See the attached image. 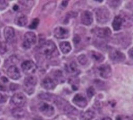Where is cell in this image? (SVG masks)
<instances>
[{"label":"cell","mask_w":133,"mask_h":120,"mask_svg":"<svg viewBox=\"0 0 133 120\" xmlns=\"http://www.w3.org/2000/svg\"><path fill=\"white\" fill-rule=\"evenodd\" d=\"M54 102L57 107L64 112L68 114H76L77 110L69 103L67 101L60 97H56Z\"/></svg>","instance_id":"1"},{"label":"cell","mask_w":133,"mask_h":120,"mask_svg":"<svg viewBox=\"0 0 133 120\" xmlns=\"http://www.w3.org/2000/svg\"><path fill=\"white\" fill-rule=\"evenodd\" d=\"M95 16L98 23L104 24L108 21L110 13L107 8L104 6H102L95 9Z\"/></svg>","instance_id":"2"},{"label":"cell","mask_w":133,"mask_h":120,"mask_svg":"<svg viewBox=\"0 0 133 120\" xmlns=\"http://www.w3.org/2000/svg\"><path fill=\"white\" fill-rule=\"evenodd\" d=\"M37 83V78L35 76H29L24 80V90L28 94H32L34 91V87Z\"/></svg>","instance_id":"3"},{"label":"cell","mask_w":133,"mask_h":120,"mask_svg":"<svg viewBox=\"0 0 133 120\" xmlns=\"http://www.w3.org/2000/svg\"><path fill=\"white\" fill-rule=\"evenodd\" d=\"M56 50V46L55 43L51 41L48 40L43 43L41 48V52L47 56H50Z\"/></svg>","instance_id":"4"},{"label":"cell","mask_w":133,"mask_h":120,"mask_svg":"<svg viewBox=\"0 0 133 120\" xmlns=\"http://www.w3.org/2000/svg\"><path fill=\"white\" fill-rule=\"evenodd\" d=\"M21 68L25 74L30 75L35 72L37 67L32 61L27 60L22 63Z\"/></svg>","instance_id":"5"},{"label":"cell","mask_w":133,"mask_h":120,"mask_svg":"<svg viewBox=\"0 0 133 120\" xmlns=\"http://www.w3.org/2000/svg\"><path fill=\"white\" fill-rule=\"evenodd\" d=\"M36 41V37L35 34L32 32H26L24 36V41L23 46L24 48L29 49L31 46L34 44Z\"/></svg>","instance_id":"6"},{"label":"cell","mask_w":133,"mask_h":120,"mask_svg":"<svg viewBox=\"0 0 133 120\" xmlns=\"http://www.w3.org/2000/svg\"><path fill=\"white\" fill-rule=\"evenodd\" d=\"M11 102L17 107L23 106L26 101L25 96L22 93H17L15 94L11 98Z\"/></svg>","instance_id":"7"},{"label":"cell","mask_w":133,"mask_h":120,"mask_svg":"<svg viewBox=\"0 0 133 120\" xmlns=\"http://www.w3.org/2000/svg\"><path fill=\"white\" fill-rule=\"evenodd\" d=\"M38 109L40 112L46 116H51L55 113L54 108L45 102H41L38 105Z\"/></svg>","instance_id":"8"},{"label":"cell","mask_w":133,"mask_h":120,"mask_svg":"<svg viewBox=\"0 0 133 120\" xmlns=\"http://www.w3.org/2000/svg\"><path fill=\"white\" fill-rule=\"evenodd\" d=\"M110 58L114 62H122L124 61L126 58L125 55L116 50H113L110 52L109 54Z\"/></svg>","instance_id":"9"},{"label":"cell","mask_w":133,"mask_h":120,"mask_svg":"<svg viewBox=\"0 0 133 120\" xmlns=\"http://www.w3.org/2000/svg\"><path fill=\"white\" fill-rule=\"evenodd\" d=\"M94 32L99 38H105L109 37L111 35V29L108 27H97L94 29Z\"/></svg>","instance_id":"10"},{"label":"cell","mask_w":133,"mask_h":120,"mask_svg":"<svg viewBox=\"0 0 133 120\" xmlns=\"http://www.w3.org/2000/svg\"><path fill=\"white\" fill-rule=\"evenodd\" d=\"M73 102L80 108H85L87 105V101L86 98L81 94H76L73 99Z\"/></svg>","instance_id":"11"},{"label":"cell","mask_w":133,"mask_h":120,"mask_svg":"<svg viewBox=\"0 0 133 120\" xmlns=\"http://www.w3.org/2000/svg\"><path fill=\"white\" fill-rule=\"evenodd\" d=\"M54 34L55 37L58 39H64L69 37V32L65 28L58 26L54 29Z\"/></svg>","instance_id":"12"},{"label":"cell","mask_w":133,"mask_h":120,"mask_svg":"<svg viewBox=\"0 0 133 120\" xmlns=\"http://www.w3.org/2000/svg\"><path fill=\"white\" fill-rule=\"evenodd\" d=\"M81 20L82 24L85 25H89L93 22L92 13L88 10L83 11L81 16Z\"/></svg>","instance_id":"13"},{"label":"cell","mask_w":133,"mask_h":120,"mask_svg":"<svg viewBox=\"0 0 133 120\" xmlns=\"http://www.w3.org/2000/svg\"><path fill=\"white\" fill-rule=\"evenodd\" d=\"M98 69L100 76L103 78L107 79L111 76V68L108 64H102L99 67Z\"/></svg>","instance_id":"14"},{"label":"cell","mask_w":133,"mask_h":120,"mask_svg":"<svg viewBox=\"0 0 133 120\" xmlns=\"http://www.w3.org/2000/svg\"><path fill=\"white\" fill-rule=\"evenodd\" d=\"M7 73L8 76L13 80H18L21 76L19 69L15 65H11L8 67Z\"/></svg>","instance_id":"15"},{"label":"cell","mask_w":133,"mask_h":120,"mask_svg":"<svg viewBox=\"0 0 133 120\" xmlns=\"http://www.w3.org/2000/svg\"><path fill=\"white\" fill-rule=\"evenodd\" d=\"M41 86L46 89H52L56 87L54 81L49 77L45 78L41 82Z\"/></svg>","instance_id":"16"},{"label":"cell","mask_w":133,"mask_h":120,"mask_svg":"<svg viewBox=\"0 0 133 120\" xmlns=\"http://www.w3.org/2000/svg\"><path fill=\"white\" fill-rule=\"evenodd\" d=\"M27 22L28 19L24 14L21 12H19L16 16L15 19V23L17 25L20 26H24L26 24Z\"/></svg>","instance_id":"17"},{"label":"cell","mask_w":133,"mask_h":120,"mask_svg":"<svg viewBox=\"0 0 133 120\" xmlns=\"http://www.w3.org/2000/svg\"><path fill=\"white\" fill-rule=\"evenodd\" d=\"M4 36L7 42H11L15 36V30L10 26H7L4 29Z\"/></svg>","instance_id":"18"},{"label":"cell","mask_w":133,"mask_h":120,"mask_svg":"<svg viewBox=\"0 0 133 120\" xmlns=\"http://www.w3.org/2000/svg\"><path fill=\"white\" fill-rule=\"evenodd\" d=\"M123 19L120 16H116L112 22V27L115 31H118L121 29L123 24Z\"/></svg>","instance_id":"19"},{"label":"cell","mask_w":133,"mask_h":120,"mask_svg":"<svg viewBox=\"0 0 133 120\" xmlns=\"http://www.w3.org/2000/svg\"><path fill=\"white\" fill-rule=\"evenodd\" d=\"M11 114L14 117L17 118H21L24 116L25 112L21 107H17L12 110Z\"/></svg>","instance_id":"20"},{"label":"cell","mask_w":133,"mask_h":120,"mask_svg":"<svg viewBox=\"0 0 133 120\" xmlns=\"http://www.w3.org/2000/svg\"><path fill=\"white\" fill-rule=\"evenodd\" d=\"M96 116L95 112L91 110H87L83 112L80 116L81 120H91Z\"/></svg>","instance_id":"21"},{"label":"cell","mask_w":133,"mask_h":120,"mask_svg":"<svg viewBox=\"0 0 133 120\" xmlns=\"http://www.w3.org/2000/svg\"><path fill=\"white\" fill-rule=\"evenodd\" d=\"M56 2H49L44 6L42 10L43 12L45 13H49L54 10L56 7Z\"/></svg>","instance_id":"22"},{"label":"cell","mask_w":133,"mask_h":120,"mask_svg":"<svg viewBox=\"0 0 133 120\" xmlns=\"http://www.w3.org/2000/svg\"><path fill=\"white\" fill-rule=\"evenodd\" d=\"M60 49L61 52L64 54L68 53L71 50V46L70 42L68 41H63L59 44Z\"/></svg>","instance_id":"23"},{"label":"cell","mask_w":133,"mask_h":120,"mask_svg":"<svg viewBox=\"0 0 133 120\" xmlns=\"http://www.w3.org/2000/svg\"><path fill=\"white\" fill-rule=\"evenodd\" d=\"M89 54L92 59L98 63L103 62L104 59V57L102 54L96 51H91Z\"/></svg>","instance_id":"24"},{"label":"cell","mask_w":133,"mask_h":120,"mask_svg":"<svg viewBox=\"0 0 133 120\" xmlns=\"http://www.w3.org/2000/svg\"><path fill=\"white\" fill-rule=\"evenodd\" d=\"M54 77L56 81L58 83H63L64 82V78L62 75V72L60 70H57L55 72Z\"/></svg>","instance_id":"25"},{"label":"cell","mask_w":133,"mask_h":120,"mask_svg":"<svg viewBox=\"0 0 133 120\" xmlns=\"http://www.w3.org/2000/svg\"><path fill=\"white\" fill-rule=\"evenodd\" d=\"M66 69L70 73H75L77 71V66L74 62H72L69 64Z\"/></svg>","instance_id":"26"},{"label":"cell","mask_w":133,"mask_h":120,"mask_svg":"<svg viewBox=\"0 0 133 120\" xmlns=\"http://www.w3.org/2000/svg\"><path fill=\"white\" fill-rule=\"evenodd\" d=\"M77 59L79 63L82 65L86 64L88 62V58L87 56L84 54H81L79 55V56L77 57Z\"/></svg>","instance_id":"27"},{"label":"cell","mask_w":133,"mask_h":120,"mask_svg":"<svg viewBox=\"0 0 133 120\" xmlns=\"http://www.w3.org/2000/svg\"><path fill=\"white\" fill-rule=\"evenodd\" d=\"M39 20L38 18H35L34 19L32 22L31 23L30 25H29V28L31 29H35L37 26H38V24H39Z\"/></svg>","instance_id":"28"},{"label":"cell","mask_w":133,"mask_h":120,"mask_svg":"<svg viewBox=\"0 0 133 120\" xmlns=\"http://www.w3.org/2000/svg\"><path fill=\"white\" fill-rule=\"evenodd\" d=\"M95 94V91L92 86L89 87L87 90V95L89 98H91Z\"/></svg>","instance_id":"29"},{"label":"cell","mask_w":133,"mask_h":120,"mask_svg":"<svg viewBox=\"0 0 133 120\" xmlns=\"http://www.w3.org/2000/svg\"><path fill=\"white\" fill-rule=\"evenodd\" d=\"M8 4L7 2V1H0V10H3L4 9H5L7 6H8Z\"/></svg>","instance_id":"30"},{"label":"cell","mask_w":133,"mask_h":120,"mask_svg":"<svg viewBox=\"0 0 133 120\" xmlns=\"http://www.w3.org/2000/svg\"><path fill=\"white\" fill-rule=\"evenodd\" d=\"M109 2H109L108 4L113 7L118 6V5H119V4L121 3V1H110Z\"/></svg>","instance_id":"31"},{"label":"cell","mask_w":133,"mask_h":120,"mask_svg":"<svg viewBox=\"0 0 133 120\" xmlns=\"http://www.w3.org/2000/svg\"><path fill=\"white\" fill-rule=\"evenodd\" d=\"M6 51V47L5 44L2 43L0 45V53L4 54Z\"/></svg>","instance_id":"32"},{"label":"cell","mask_w":133,"mask_h":120,"mask_svg":"<svg viewBox=\"0 0 133 120\" xmlns=\"http://www.w3.org/2000/svg\"><path fill=\"white\" fill-rule=\"evenodd\" d=\"M23 2H21V4H22L25 6H30V5H32L33 4V2H34L32 1H22Z\"/></svg>","instance_id":"33"},{"label":"cell","mask_w":133,"mask_h":120,"mask_svg":"<svg viewBox=\"0 0 133 120\" xmlns=\"http://www.w3.org/2000/svg\"><path fill=\"white\" fill-rule=\"evenodd\" d=\"M19 88V85L15 83H11L10 85V89L11 91H15Z\"/></svg>","instance_id":"34"},{"label":"cell","mask_w":133,"mask_h":120,"mask_svg":"<svg viewBox=\"0 0 133 120\" xmlns=\"http://www.w3.org/2000/svg\"><path fill=\"white\" fill-rule=\"evenodd\" d=\"M73 41H74V42L75 43V44H77L81 41V37L78 35H76L74 37Z\"/></svg>","instance_id":"35"},{"label":"cell","mask_w":133,"mask_h":120,"mask_svg":"<svg viewBox=\"0 0 133 120\" xmlns=\"http://www.w3.org/2000/svg\"><path fill=\"white\" fill-rule=\"evenodd\" d=\"M7 100V97L0 93V103L5 102Z\"/></svg>","instance_id":"36"},{"label":"cell","mask_w":133,"mask_h":120,"mask_svg":"<svg viewBox=\"0 0 133 120\" xmlns=\"http://www.w3.org/2000/svg\"><path fill=\"white\" fill-rule=\"evenodd\" d=\"M128 55L129 56V57L133 59V47L130 48L129 50H128Z\"/></svg>","instance_id":"37"},{"label":"cell","mask_w":133,"mask_h":120,"mask_svg":"<svg viewBox=\"0 0 133 120\" xmlns=\"http://www.w3.org/2000/svg\"><path fill=\"white\" fill-rule=\"evenodd\" d=\"M68 4V1H62V3H61V5H62L64 8L66 7L67 6Z\"/></svg>","instance_id":"38"},{"label":"cell","mask_w":133,"mask_h":120,"mask_svg":"<svg viewBox=\"0 0 133 120\" xmlns=\"http://www.w3.org/2000/svg\"><path fill=\"white\" fill-rule=\"evenodd\" d=\"M6 89V87L4 85L0 84V91H5Z\"/></svg>","instance_id":"39"},{"label":"cell","mask_w":133,"mask_h":120,"mask_svg":"<svg viewBox=\"0 0 133 120\" xmlns=\"http://www.w3.org/2000/svg\"><path fill=\"white\" fill-rule=\"evenodd\" d=\"M56 120H71L69 118H66V117H60V118H56Z\"/></svg>","instance_id":"40"},{"label":"cell","mask_w":133,"mask_h":120,"mask_svg":"<svg viewBox=\"0 0 133 120\" xmlns=\"http://www.w3.org/2000/svg\"><path fill=\"white\" fill-rule=\"evenodd\" d=\"M1 79H2V80L4 82H8V79H7L6 77H2L1 78Z\"/></svg>","instance_id":"41"},{"label":"cell","mask_w":133,"mask_h":120,"mask_svg":"<svg viewBox=\"0 0 133 120\" xmlns=\"http://www.w3.org/2000/svg\"><path fill=\"white\" fill-rule=\"evenodd\" d=\"M12 9L15 10V11H16L18 9V5H15L13 7H12Z\"/></svg>","instance_id":"42"},{"label":"cell","mask_w":133,"mask_h":120,"mask_svg":"<svg viewBox=\"0 0 133 120\" xmlns=\"http://www.w3.org/2000/svg\"><path fill=\"white\" fill-rule=\"evenodd\" d=\"M102 120H112V119L109 117H104V118H103Z\"/></svg>","instance_id":"43"},{"label":"cell","mask_w":133,"mask_h":120,"mask_svg":"<svg viewBox=\"0 0 133 120\" xmlns=\"http://www.w3.org/2000/svg\"><path fill=\"white\" fill-rule=\"evenodd\" d=\"M128 120H133V115H131V116L130 117V118L128 119Z\"/></svg>","instance_id":"44"},{"label":"cell","mask_w":133,"mask_h":120,"mask_svg":"<svg viewBox=\"0 0 133 120\" xmlns=\"http://www.w3.org/2000/svg\"><path fill=\"white\" fill-rule=\"evenodd\" d=\"M0 111H1V108H0Z\"/></svg>","instance_id":"45"},{"label":"cell","mask_w":133,"mask_h":120,"mask_svg":"<svg viewBox=\"0 0 133 120\" xmlns=\"http://www.w3.org/2000/svg\"><path fill=\"white\" fill-rule=\"evenodd\" d=\"M0 75H1V73H0Z\"/></svg>","instance_id":"46"}]
</instances>
